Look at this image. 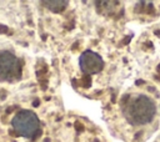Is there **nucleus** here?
I'll return each instance as SVG.
<instances>
[{
	"label": "nucleus",
	"mask_w": 160,
	"mask_h": 142,
	"mask_svg": "<svg viewBox=\"0 0 160 142\" xmlns=\"http://www.w3.org/2000/svg\"><path fill=\"white\" fill-rule=\"evenodd\" d=\"M79 66L81 69V71L86 75H92V73H98L102 70L104 67V61L101 59V56H99L98 54H95L94 51H85L80 59H79Z\"/></svg>",
	"instance_id": "nucleus-4"
},
{
	"label": "nucleus",
	"mask_w": 160,
	"mask_h": 142,
	"mask_svg": "<svg viewBox=\"0 0 160 142\" xmlns=\"http://www.w3.org/2000/svg\"><path fill=\"white\" fill-rule=\"evenodd\" d=\"M20 61L10 51H0V77L2 78H14L20 75Z\"/></svg>",
	"instance_id": "nucleus-3"
},
{
	"label": "nucleus",
	"mask_w": 160,
	"mask_h": 142,
	"mask_svg": "<svg viewBox=\"0 0 160 142\" xmlns=\"http://www.w3.org/2000/svg\"><path fill=\"white\" fill-rule=\"evenodd\" d=\"M44 5H45L48 9H50V10L59 11V10H61V9L66 5V2H65V1H45Z\"/></svg>",
	"instance_id": "nucleus-5"
},
{
	"label": "nucleus",
	"mask_w": 160,
	"mask_h": 142,
	"mask_svg": "<svg viewBox=\"0 0 160 142\" xmlns=\"http://www.w3.org/2000/svg\"><path fill=\"white\" fill-rule=\"evenodd\" d=\"M156 115V105L152 97L139 93L129 96L124 106L125 120L134 126H144L150 123Z\"/></svg>",
	"instance_id": "nucleus-1"
},
{
	"label": "nucleus",
	"mask_w": 160,
	"mask_h": 142,
	"mask_svg": "<svg viewBox=\"0 0 160 142\" xmlns=\"http://www.w3.org/2000/svg\"><path fill=\"white\" fill-rule=\"evenodd\" d=\"M11 128L18 137L30 140L35 137L40 131V120L39 116L31 110H18L10 121Z\"/></svg>",
	"instance_id": "nucleus-2"
}]
</instances>
